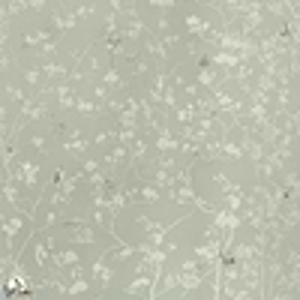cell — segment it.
Listing matches in <instances>:
<instances>
[{
	"label": "cell",
	"mask_w": 300,
	"mask_h": 300,
	"mask_svg": "<svg viewBox=\"0 0 300 300\" xmlns=\"http://www.w3.org/2000/svg\"><path fill=\"white\" fill-rule=\"evenodd\" d=\"M126 189H114V192H108V225L117 219V213L126 207Z\"/></svg>",
	"instance_id": "cell-5"
},
{
	"label": "cell",
	"mask_w": 300,
	"mask_h": 300,
	"mask_svg": "<svg viewBox=\"0 0 300 300\" xmlns=\"http://www.w3.org/2000/svg\"><path fill=\"white\" fill-rule=\"evenodd\" d=\"M90 285H87V279H81V276H75L72 279V285H69V297H78V294H84Z\"/></svg>",
	"instance_id": "cell-23"
},
{
	"label": "cell",
	"mask_w": 300,
	"mask_h": 300,
	"mask_svg": "<svg viewBox=\"0 0 300 300\" xmlns=\"http://www.w3.org/2000/svg\"><path fill=\"white\" fill-rule=\"evenodd\" d=\"M21 225H24V213H21V216H9V219H3V246H6V252L12 249L15 234L21 231Z\"/></svg>",
	"instance_id": "cell-3"
},
{
	"label": "cell",
	"mask_w": 300,
	"mask_h": 300,
	"mask_svg": "<svg viewBox=\"0 0 300 300\" xmlns=\"http://www.w3.org/2000/svg\"><path fill=\"white\" fill-rule=\"evenodd\" d=\"M30 144H34L39 153H45V138H42V135H34V138H30Z\"/></svg>",
	"instance_id": "cell-34"
},
{
	"label": "cell",
	"mask_w": 300,
	"mask_h": 300,
	"mask_svg": "<svg viewBox=\"0 0 300 300\" xmlns=\"http://www.w3.org/2000/svg\"><path fill=\"white\" fill-rule=\"evenodd\" d=\"M144 51H150V54H153L156 60H162V63L168 60V48L156 39V36H153V30H150V34H144Z\"/></svg>",
	"instance_id": "cell-8"
},
{
	"label": "cell",
	"mask_w": 300,
	"mask_h": 300,
	"mask_svg": "<svg viewBox=\"0 0 300 300\" xmlns=\"http://www.w3.org/2000/svg\"><path fill=\"white\" fill-rule=\"evenodd\" d=\"M3 96H6V99H12V102H27V99H30V96H24L15 84H6V87H3Z\"/></svg>",
	"instance_id": "cell-22"
},
{
	"label": "cell",
	"mask_w": 300,
	"mask_h": 300,
	"mask_svg": "<svg viewBox=\"0 0 300 300\" xmlns=\"http://www.w3.org/2000/svg\"><path fill=\"white\" fill-rule=\"evenodd\" d=\"M105 252H108V249H102V258H105ZM102 258H96V264H93V282L105 291V288L111 285V267L105 264Z\"/></svg>",
	"instance_id": "cell-7"
},
{
	"label": "cell",
	"mask_w": 300,
	"mask_h": 300,
	"mask_svg": "<svg viewBox=\"0 0 300 300\" xmlns=\"http://www.w3.org/2000/svg\"><path fill=\"white\" fill-rule=\"evenodd\" d=\"M153 183H156L159 189H171V186L177 183V174H171L165 168H153Z\"/></svg>",
	"instance_id": "cell-10"
},
{
	"label": "cell",
	"mask_w": 300,
	"mask_h": 300,
	"mask_svg": "<svg viewBox=\"0 0 300 300\" xmlns=\"http://www.w3.org/2000/svg\"><path fill=\"white\" fill-rule=\"evenodd\" d=\"M186 30L192 36H204L207 39V34H210V24L204 21V18H198L195 12H186Z\"/></svg>",
	"instance_id": "cell-9"
},
{
	"label": "cell",
	"mask_w": 300,
	"mask_h": 300,
	"mask_svg": "<svg viewBox=\"0 0 300 300\" xmlns=\"http://www.w3.org/2000/svg\"><path fill=\"white\" fill-rule=\"evenodd\" d=\"M186 87V96L189 99H198V84H183Z\"/></svg>",
	"instance_id": "cell-37"
},
{
	"label": "cell",
	"mask_w": 300,
	"mask_h": 300,
	"mask_svg": "<svg viewBox=\"0 0 300 300\" xmlns=\"http://www.w3.org/2000/svg\"><path fill=\"white\" fill-rule=\"evenodd\" d=\"M174 288H177V273H174V270H165V273H162V282H159V291H156V297H162V294L174 291Z\"/></svg>",
	"instance_id": "cell-16"
},
{
	"label": "cell",
	"mask_w": 300,
	"mask_h": 300,
	"mask_svg": "<svg viewBox=\"0 0 300 300\" xmlns=\"http://www.w3.org/2000/svg\"><path fill=\"white\" fill-rule=\"evenodd\" d=\"M213 183H216L222 192H237V189H240V186H234V183L225 177V174H213Z\"/></svg>",
	"instance_id": "cell-24"
},
{
	"label": "cell",
	"mask_w": 300,
	"mask_h": 300,
	"mask_svg": "<svg viewBox=\"0 0 300 300\" xmlns=\"http://www.w3.org/2000/svg\"><path fill=\"white\" fill-rule=\"evenodd\" d=\"M51 27L57 30V34H66L69 24H66V12H63V6H54V15H51Z\"/></svg>",
	"instance_id": "cell-19"
},
{
	"label": "cell",
	"mask_w": 300,
	"mask_h": 300,
	"mask_svg": "<svg viewBox=\"0 0 300 300\" xmlns=\"http://www.w3.org/2000/svg\"><path fill=\"white\" fill-rule=\"evenodd\" d=\"M75 102H78V96H75V93H66V96H60L57 108H60V111H69V108H75Z\"/></svg>",
	"instance_id": "cell-29"
},
{
	"label": "cell",
	"mask_w": 300,
	"mask_h": 300,
	"mask_svg": "<svg viewBox=\"0 0 300 300\" xmlns=\"http://www.w3.org/2000/svg\"><path fill=\"white\" fill-rule=\"evenodd\" d=\"M87 183H90V186H108V174H105V171H93V174H87Z\"/></svg>",
	"instance_id": "cell-25"
},
{
	"label": "cell",
	"mask_w": 300,
	"mask_h": 300,
	"mask_svg": "<svg viewBox=\"0 0 300 300\" xmlns=\"http://www.w3.org/2000/svg\"><path fill=\"white\" fill-rule=\"evenodd\" d=\"M231 258L234 261H246V258H255V246L252 243H237L231 249Z\"/></svg>",
	"instance_id": "cell-17"
},
{
	"label": "cell",
	"mask_w": 300,
	"mask_h": 300,
	"mask_svg": "<svg viewBox=\"0 0 300 300\" xmlns=\"http://www.w3.org/2000/svg\"><path fill=\"white\" fill-rule=\"evenodd\" d=\"M219 150H222V159H240V156H243V147H240L237 141H231V138H222Z\"/></svg>",
	"instance_id": "cell-12"
},
{
	"label": "cell",
	"mask_w": 300,
	"mask_h": 300,
	"mask_svg": "<svg viewBox=\"0 0 300 300\" xmlns=\"http://www.w3.org/2000/svg\"><path fill=\"white\" fill-rule=\"evenodd\" d=\"M48 246H51V243H42V240H36L34 243V255H36V264L39 267L51 264V252H48Z\"/></svg>",
	"instance_id": "cell-15"
},
{
	"label": "cell",
	"mask_w": 300,
	"mask_h": 300,
	"mask_svg": "<svg viewBox=\"0 0 300 300\" xmlns=\"http://www.w3.org/2000/svg\"><path fill=\"white\" fill-rule=\"evenodd\" d=\"M150 6H159L162 12H168V9H171V6H177V3H174V0H156V3H150Z\"/></svg>",
	"instance_id": "cell-36"
},
{
	"label": "cell",
	"mask_w": 300,
	"mask_h": 300,
	"mask_svg": "<svg viewBox=\"0 0 300 300\" xmlns=\"http://www.w3.org/2000/svg\"><path fill=\"white\" fill-rule=\"evenodd\" d=\"M102 84H105V87H123L126 81H123V78L117 75V69L111 66V69H108V72H105V78H102Z\"/></svg>",
	"instance_id": "cell-21"
},
{
	"label": "cell",
	"mask_w": 300,
	"mask_h": 300,
	"mask_svg": "<svg viewBox=\"0 0 300 300\" xmlns=\"http://www.w3.org/2000/svg\"><path fill=\"white\" fill-rule=\"evenodd\" d=\"M141 288H150V279H147V273H135V279L123 288V294H129V297H135Z\"/></svg>",
	"instance_id": "cell-13"
},
{
	"label": "cell",
	"mask_w": 300,
	"mask_h": 300,
	"mask_svg": "<svg viewBox=\"0 0 300 300\" xmlns=\"http://www.w3.org/2000/svg\"><path fill=\"white\" fill-rule=\"evenodd\" d=\"M69 240H72V243H81V246H96V243H99V234L84 228V225L78 222V225H69Z\"/></svg>",
	"instance_id": "cell-1"
},
{
	"label": "cell",
	"mask_w": 300,
	"mask_h": 300,
	"mask_svg": "<svg viewBox=\"0 0 300 300\" xmlns=\"http://www.w3.org/2000/svg\"><path fill=\"white\" fill-rule=\"evenodd\" d=\"M144 72H150V60L147 57H141V60L132 63V75H144Z\"/></svg>",
	"instance_id": "cell-30"
},
{
	"label": "cell",
	"mask_w": 300,
	"mask_h": 300,
	"mask_svg": "<svg viewBox=\"0 0 300 300\" xmlns=\"http://www.w3.org/2000/svg\"><path fill=\"white\" fill-rule=\"evenodd\" d=\"M129 153H132V147H126V144H114L111 150H108V156H105V168L111 171V168H120L129 162Z\"/></svg>",
	"instance_id": "cell-2"
},
{
	"label": "cell",
	"mask_w": 300,
	"mask_h": 300,
	"mask_svg": "<svg viewBox=\"0 0 300 300\" xmlns=\"http://www.w3.org/2000/svg\"><path fill=\"white\" fill-rule=\"evenodd\" d=\"M135 222H138V228H141V231H147V234H153L156 228H162V225H156V222H153V219H147V216H138Z\"/></svg>",
	"instance_id": "cell-26"
},
{
	"label": "cell",
	"mask_w": 300,
	"mask_h": 300,
	"mask_svg": "<svg viewBox=\"0 0 300 300\" xmlns=\"http://www.w3.org/2000/svg\"><path fill=\"white\" fill-rule=\"evenodd\" d=\"M45 114H48V108H45V102H39V99H36V105L30 108V114H27V117H30V120H42Z\"/></svg>",
	"instance_id": "cell-27"
},
{
	"label": "cell",
	"mask_w": 300,
	"mask_h": 300,
	"mask_svg": "<svg viewBox=\"0 0 300 300\" xmlns=\"http://www.w3.org/2000/svg\"><path fill=\"white\" fill-rule=\"evenodd\" d=\"M147 147H150V144H147V138H135V141H132V153H129V165H132V168L147 156Z\"/></svg>",
	"instance_id": "cell-11"
},
{
	"label": "cell",
	"mask_w": 300,
	"mask_h": 300,
	"mask_svg": "<svg viewBox=\"0 0 300 300\" xmlns=\"http://www.w3.org/2000/svg\"><path fill=\"white\" fill-rule=\"evenodd\" d=\"M93 93H96L99 99H108V87H105V84H96V87H93Z\"/></svg>",
	"instance_id": "cell-38"
},
{
	"label": "cell",
	"mask_w": 300,
	"mask_h": 300,
	"mask_svg": "<svg viewBox=\"0 0 300 300\" xmlns=\"http://www.w3.org/2000/svg\"><path fill=\"white\" fill-rule=\"evenodd\" d=\"M39 75H42V69H39V66H36V69H27V72H24V81H27L30 87H36V84H39Z\"/></svg>",
	"instance_id": "cell-31"
},
{
	"label": "cell",
	"mask_w": 300,
	"mask_h": 300,
	"mask_svg": "<svg viewBox=\"0 0 300 300\" xmlns=\"http://www.w3.org/2000/svg\"><path fill=\"white\" fill-rule=\"evenodd\" d=\"M63 150H66L69 156H84V150H87V141L84 138H78V141H63Z\"/></svg>",
	"instance_id": "cell-20"
},
{
	"label": "cell",
	"mask_w": 300,
	"mask_h": 300,
	"mask_svg": "<svg viewBox=\"0 0 300 300\" xmlns=\"http://www.w3.org/2000/svg\"><path fill=\"white\" fill-rule=\"evenodd\" d=\"M75 111H78V114H87V117H96V114L102 111V105H96V102L81 99V96H78V102H75Z\"/></svg>",
	"instance_id": "cell-18"
},
{
	"label": "cell",
	"mask_w": 300,
	"mask_h": 300,
	"mask_svg": "<svg viewBox=\"0 0 300 300\" xmlns=\"http://www.w3.org/2000/svg\"><path fill=\"white\" fill-rule=\"evenodd\" d=\"M210 66H219V69H228V72H234V69L240 66V57L234 54V51H219V54H210V60H207Z\"/></svg>",
	"instance_id": "cell-6"
},
{
	"label": "cell",
	"mask_w": 300,
	"mask_h": 300,
	"mask_svg": "<svg viewBox=\"0 0 300 300\" xmlns=\"http://www.w3.org/2000/svg\"><path fill=\"white\" fill-rule=\"evenodd\" d=\"M111 138H114V132H99L96 135V144H108Z\"/></svg>",
	"instance_id": "cell-39"
},
{
	"label": "cell",
	"mask_w": 300,
	"mask_h": 300,
	"mask_svg": "<svg viewBox=\"0 0 300 300\" xmlns=\"http://www.w3.org/2000/svg\"><path fill=\"white\" fill-rule=\"evenodd\" d=\"M51 51H54V42H45V45H42V57H48Z\"/></svg>",
	"instance_id": "cell-40"
},
{
	"label": "cell",
	"mask_w": 300,
	"mask_h": 300,
	"mask_svg": "<svg viewBox=\"0 0 300 300\" xmlns=\"http://www.w3.org/2000/svg\"><path fill=\"white\" fill-rule=\"evenodd\" d=\"M99 162H93V159H84V165H81V171H84V174H93V171H99Z\"/></svg>",
	"instance_id": "cell-33"
},
{
	"label": "cell",
	"mask_w": 300,
	"mask_h": 300,
	"mask_svg": "<svg viewBox=\"0 0 300 300\" xmlns=\"http://www.w3.org/2000/svg\"><path fill=\"white\" fill-rule=\"evenodd\" d=\"M138 201H144V204H153V201H159V186L153 183H141L138 186Z\"/></svg>",
	"instance_id": "cell-14"
},
{
	"label": "cell",
	"mask_w": 300,
	"mask_h": 300,
	"mask_svg": "<svg viewBox=\"0 0 300 300\" xmlns=\"http://www.w3.org/2000/svg\"><path fill=\"white\" fill-rule=\"evenodd\" d=\"M21 282H24V279H21ZM15 288H18V282H15V279H9V282L3 285V291H15ZM24 288H42V285H39V282H24Z\"/></svg>",
	"instance_id": "cell-32"
},
{
	"label": "cell",
	"mask_w": 300,
	"mask_h": 300,
	"mask_svg": "<svg viewBox=\"0 0 300 300\" xmlns=\"http://www.w3.org/2000/svg\"><path fill=\"white\" fill-rule=\"evenodd\" d=\"M297 264H300V255H297V249H288V255H285V270H297Z\"/></svg>",
	"instance_id": "cell-28"
},
{
	"label": "cell",
	"mask_w": 300,
	"mask_h": 300,
	"mask_svg": "<svg viewBox=\"0 0 300 300\" xmlns=\"http://www.w3.org/2000/svg\"><path fill=\"white\" fill-rule=\"evenodd\" d=\"M78 261H81V258H78L75 249H60V252L51 249V267H54V270H66V267L78 264Z\"/></svg>",
	"instance_id": "cell-4"
},
{
	"label": "cell",
	"mask_w": 300,
	"mask_h": 300,
	"mask_svg": "<svg viewBox=\"0 0 300 300\" xmlns=\"http://www.w3.org/2000/svg\"><path fill=\"white\" fill-rule=\"evenodd\" d=\"M168 27H171V24H168V15H159V18H156V30H159V34H165Z\"/></svg>",
	"instance_id": "cell-35"
}]
</instances>
